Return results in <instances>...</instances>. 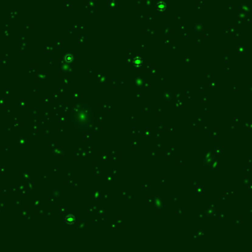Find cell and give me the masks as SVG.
<instances>
[{"label": "cell", "instance_id": "6da1fadb", "mask_svg": "<svg viewBox=\"0 0 252 252\" xmlns=\"http://www.w3.org/2000/svg\"><path fill=\"white\" fill-rule=\"evenodd\" d=\"M90 110L86 108H80L79 110H76V113L74 114V124L78 128H83V129L89 128L92 122V115Z\"/></svg>", "mask_w": 252, "mask_h": 252}, {"label": "cell", "instance_id": "7a4b0ae2", "mask_svg": "<svg viewBox=\"0 0 252 252\" xmlns=\"http://www.w3.org/2000/svg\"><path fill=\"white\" fill-rule=\"evenodd\" d=\"M74 221H75V218H74V216L73 214L67 215V218H66V222H67V223L70 224V225L74 223Z\"/></svg>", "mask_w": 252, "mask_h": 252}]
</instances>
